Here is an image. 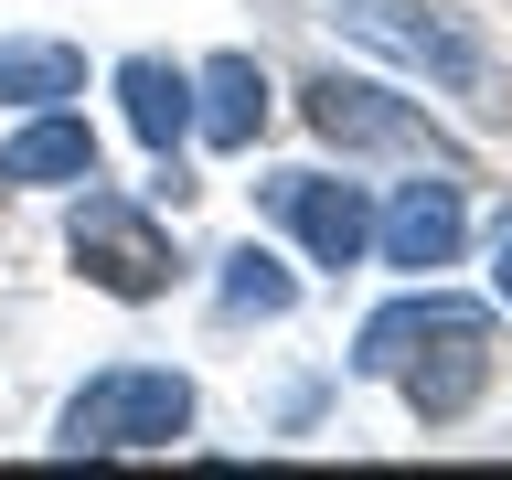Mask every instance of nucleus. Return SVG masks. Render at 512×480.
<instances>
[{"instance_id":"f03ea898","label":"nucleus","mask_w":512,"mask_h":480,"mask_svg":"<svg viewBox=\"0 0 512 480\" xmlns=\"http://www.w3.org/2000/svg\"><path fill=\"white\" fill-rule=\"evenodd\" d=\"M182 427H192V384L160 374V363H118V374H96L64 406L54 448L64 459H128V448H171Z\"/></svg>"},{"instance_id":"6e6552de","label":"nucleus","mask_w":512,"mask_h":480,"mask_svg":"<svg viewBox=\"0 0 512 480\" xmlns=\"http://www.w3.org/2000/svg\"><path fill=\"white\" fill-rule=\"evenodd\" d=\"M192 128H203L214 150H256V128H267V75H256V54H214L192 75Z\"/></svg>"},{"instance_id":"7ed1b4c3","label":"nucleus","mask_w":512,"mask_h":480,"mask_svg":"<svg viewBox=\"0 0 512 480\" xmlns=\"http://www.w3.org/2000/svg\"><path fill=\"white\" fill-rule=\"evenodd\" d=\"M331 22L363 32L374 54L416 64V75L448 86V96H491V54H480V32L459 22V11H438V0H331Z\"/></svg>"},{"instance_id":"1a4fd4ad","label":"nucleus","mask_w":512,"mask_h":480,"mask_svg":"<svg viewBox=\"0 0 512 480\" xmlns=\"http://www.w3.org/2000/svg\"><path fill=\"white\" fill-rule=\"evenodd\" d=\"M118 96H128V128H139V139H150L160 160H171V150L192 139V75H182V64L128 54V64H118Z\"/></svg>"},{"instance_id":"9b49d317","label":"nucleus","mask_w":512,"mask_h":480,"mask_svg":"<svg viewBox=\"0 0 512 480\" xmlns=\"http://www.w3.org/2000/svg\"><path fill=\"white\" fill-rule=\"evenodd\" d=\"M86 86V54L75 43H0V96L11 107H64Z\"/></svg>"},{"instance_id":"f8f14e48","label":"nucleus","mask_w":512,"mask_h":480,"mask_svg":"<svg viewBox=\"0 0 512 480\" xmlns=\"http://www.w3.org/2000/svg\"><path fill=\"white\" fill-rule=\"evenodd\" d=\"M224 299H235V310H256V320H278L288 299H299V278H288L267 246H235V256H224Z\"/></svg>"},{"instance_id":"ddd939ff","label":"nucleus","mask_w":512,"mask_h":480,"mask_svg":"<svg viewBox=\"0 0 512 480\" xmlns=\"http://www.w3.org/2000/svg\"><path fill=\"white\" fill-rule=\"evenodd\" d=\"M491 288H502V299H512V235H502V267H491Z\"/></svg>"},{"instance_id":"9d476101","label":"nucleus","mask_w":512,"mask_h":480,"mask_svg":"<svg viewBox=\"0 0 512 480\" xmlns=\"http://www.w3.org/2000/svg\"><path fill=\"white\" fill-rule=\"evenodd\" d=\"M0 182H96V128L43 107V118H32L22 139L0 150Z\"/></svg>"},{"instance_id":"39448f33","label":"nucleus","mask_w":512,"mask_h":480,"mask_svg":"<svg viewBox=\"0 0 512 480\" xmlns=\"http://www.w3.org/2000/svg\"><path fill=\"white\" fill-rule=\"evenodd\" d=\"M310 128L331 139V150H395V160H438V171H459V139L427 128L406 96L363 86V75H320V86H310Z\"/></svg>"},{"instance_id":"20e7f679","label":"nucleus","mask_w":512,"mask_h":480,"mask_svg":"<svg viewBox=\"0 0 512 480\" xmlns=\"http://www.w3.org/2000/svg\"><path fill=\"white\" fill-rule=\"evenodd\" d=\"M64 246H75V267H86L107 299H160V288H171V235H160L128 192H86L75 224H64Z\"/></svg>"},{"instance_id":"423d86ee","label":"nucleus","mask_w":512,"mask_h":480,"mask_svg":"<svg viewBox=\"0 0 512 480\" xmlns=\"http://www.w3.org/2000/svg\"><path fill=\"white\" fill-rule=\"evenodd\" d=\"M267 203L299 224V246H310L320 267H352V256L374 246V203H363L352 182H331V171H278V182H267Z\"/></svg>"},{"instance_id":"f257e3e1","label":"nucleus","mask_w":512,"mask_h":480,"mask_svg":"<svg viewBox=\"0 0 512 480\" xmlns=\"http://www.w3.org/2000/svg\"><path fill=\"white\" fill-rule=\"evenodd\" d=\"M352 374H395L406 384V406L427 427L480 406V384H491V310L480 299H448V288H416V299H384L363 320V342H352Z\"/></svg>"},{"instance_id":"0eeeda50","label":"nucleus","mask_w":512,"mask_h":480,"mask_svg":"<svg viewBox=\"0 0 512 480\" xmlns=\"http://www.w3.org/2000/svg\"><path fill=\"white\" fill-rule=\"evenodd\" d=\"M374 246H384V267H448V256L470 246V203H459V182H406L395 203L374 214Z\"/></svg>"}]
</instances>
